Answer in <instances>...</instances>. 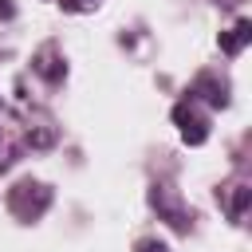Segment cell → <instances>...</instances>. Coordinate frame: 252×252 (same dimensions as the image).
<instances>
[{"mask_svg":"<svg viewBox=\"0 0 252 252\" xmlns=\"http://www.w3.org/2000/svg\"><path fill=\"white\" fill-rule=\"evenodd\" d=\"M47 205H51V189H47L43 181L24 177V181H16V185L8 189V209H12L20 220H39V217L47 213Z\"/></svg>","mask_w":252,"mask_h":252,"instance_id":"6da1fadb","label":"cell"},{"mask_svg":"<svg viewBox=\"0 0 252 252\" xmlns=\"http://www.w3.org/2000/svg\"><path fill=\"white\" fill-rule=\"evenodd\" d=\"M150 205L158 209V217H161L165 224H173L177 232H189V224H193V220H189V209L177 201V193H173L169 185H154V189H150Z\"/></svg>","mask_w":252,"mask_h":252,"instance_id":"7a4b0ae2","label":"cell"},{"mask_svg":"<svg viewBox=\"0 0 252 252\" xmlns=\"http://www.w3.org/2000/svg\"><path fill=\"white\" fill-rule=\"evenodd\" d=\"M173 122L181 126V138H185L189 146H201V142L209 138V118L193 106V98H181V102L173 106Z\"/></svg>","mask_w":252,"mask_h":252,"instance_id":"3957f363","label":"cell"},{"mask_svg":"<svg viewBox=\"0 0 252 252\" xmlns=\"http://www.w3.org/2000/svg\"><path fill=\"white\" fill-rule=\"evenodd\" d=\"M32 71H39V75H43L51 87H59V83L67 79V63H63V55H59V47H55V43H43V47L35 51Z\"/></svg>","mask_w":252,"mask_h":252,"instance_id":"277c9868","label":"cell"},{"mask_svg":"<svg viewBox=\"0 0 252 252\" xmlns=\"http://www.w3.org/2000/svg\"><path fill=\"white\" fill-rule=\"evenodd\" d=\"M189 98H205L213 110H220V106H228V87H224L217 75L201 71V75L193 79V87H189Z\"/></svg>","mask_w":252,"mask_h":252,"instance_id":"5b68a950","label":"cell"},{"mask_svg":"<svg viewBox=\"0 0 252 252\" xmlns=\"http://www.w3.org/2000/svg\"><path fill=\"white\" fill-rule=\"evenodd\" d=\"M248 39H252V20H236L232 32L220 35V51H224V55H240V47H244Z\"/></svg>","mask_w":252,"mask_h":252,"instance_id":"8992f818","label":"cell"},{"mask_svg":"<svg viewBox=\"0 0 252 252\" xmlns=\"http://www.w3.org/2000/svg\"><path fill=\"white\" fill-rule=\"evenodd\" d=\"M248 201H252V189H248V185H232V197H228V217H232L236 224H244Z\"/></svg>","mask_w":252,"mask_h":252,"instance_id":"52a82bcc","label":"cell"},{"mask_svg":"<svg viewBox=\"0 0 252 252\" xmlns=\"http://www.w3.org/2000/svg\"><path fill=\"white\" fill-rule=\"evenodd\" d=\"M16 158H20V146H16V142L8 138V130L0 126V173H4V169H12V165H16Z\"/></svg>","mask_w":252,"mask_h":252,"instance_id":"ba28073f","label":"cell"},{"mask_svg":"<svg viewBox=\"0 0 252 252\" xmlns=\"http://www.w3.org/2000/svg\"><path fill=\"white\" fill-rule=\"evenodd\" d=\"M28 146H32V150L55 146V126H32V130H28Z\"/></svg>","mask_w":252,"mask_h":252,"instance_id":"9c48e42d","label":"cell"},{"mask_svg":"<svg viewBox=\"0 0 252 252\" xmlns=\"http://www.w3.org/2000/svg\"><path fill=\"white\" fill-rule=\"evenodd\" d=\"M94 4H98V0H63V8H67V12H91Z\"/></svg>","mask_w":252,"mask_h":252,"instance_id":"30bf717a","label":"cell"},{"mask_svg":"<svg viewBox=\"0 0 252 252\" xmlns=\"http://www.w3.org/2000/svg\"><path fill=\"white\" fill-rule=\"evenodd\" d=\"M134 252H169V248H165L161 240H138V248H134Z\"/></svg>","mask_w":252,"mask_h":252,"instance_id":"8fae6325","label":"cell"},{"mask_svg":"<svg viewBox=\"0 0 252 252\" xmlns=\"http://www.w3.org/2000/svg\"><path fill=\"white\" fill-rule=\"evenodd\" d=\"M16 16V8H12V0H0V20H12Z\"/></svg>","mask_w":252,"mask_h":252,"instance_id":"7c38bea8","label":"cell"}]
</instances>
